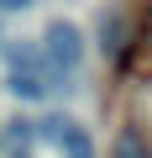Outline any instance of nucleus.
<instances>
[{
    "label": "nucleus",
    "mask_w": 152,
    "mask_h": 158,
    "mask_svg": "<svg viewBox=\"0 0 152 158\" xmlns=\"http://www.w3.org/2000/svg\"><path fill=\"white\" fill-rule=\"evenodd\" d=\"M6 158H32V153H26V148H11V153H6Z\"/></svg>",
    "instance_id": "obj_3"
},
{
    "label": "nucleus",
    "mask_w": 152,
    "mask_h": 158,
    "mask_svg": "<svg viewBox=\"0 0 152 158\" xmlns=\"http://www.w3.org/2000/svg\"><path fill=\"white\" fill-rule=\"evenodd\" d=\"M42 137L63 153V158H95V137L79 127V121H68V116H58V121H42Z\"/></svg>",
    "instance_id": "obj_2"
},
{
    "label": "nucleus",
    "mask_w": 152,
    "mask_h": 158,
    "mask_svg": "<svg viewBox=\"0 0 152 158\" xmlns=\"http://www.w3.org/2000/svg\"><path fill=\"white\" fill-rule=\"evenodd\" d=\"M42 69L47 74H73L84 63V32L73 27V21H63V16H53L47 27H42Z\"/></svg>",
    "instance_id": "obj_1"
}]
</instances>
